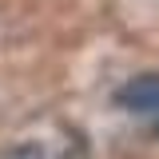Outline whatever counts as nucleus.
Here are the masks:
<instances>
[{"instance_id": "2", "label": "nucleus", "mask_w": 159, "mask_h": 159, "mask_svg": "<svg viewBox=\"0 0 159 159\" xmlns=\"http://www.w3.org/2000/svg\"><path fill=\"white\" fill-rule=\"evenodd\" d=\"M0 159H44V147L40 143H16V147H8Z\"/></svg>"}, {"instance_id": "1", "label": "nucleus", "mask_w": 159, "mask_h": 159, "mask_svg": "<svg viewBox=\"0 0 159 159\" xmlns=\"http://www.w3.org/2000/svg\"><path fill=\"white\" fill-rule=\"evenodd\" d=\"M116 103L127 107V111H139V116H155L159 111V76L147 72V76L127 80L123 88H116Z\"/></svg>"}, {"instance_id": "3", "label": "nucleus", "mask_w": 159, "mask_h": 159, "mask_svg": "<svg viewBox=\"0 0 159 159\" xmlns=\"http://www.w3.org/2000/svg\"><path fill=\"white\" fill-rule=\"evenodd\" d=\"M151 127H155V135H159V111H155V123H151Z\"/></svg>"}]
</instances>
